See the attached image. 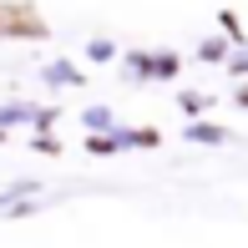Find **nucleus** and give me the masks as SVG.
<instances>
[{
	"mask_svg": "<svg viewBox=\"0 0 248 248\" xmlns=\"http://www.w3.org/2000/svg\"><path fill=\"white\" fill-rule=\"evenodd\" d=\"M81 56H86V61H96V66H107V61H117V41H111V36H92Z\"/></svg>",
	"mask_w": 248,
	"mask_h": 248,
	"instance_id": "11",
	"label": "nucleus"
},
{
	"mask_svg": "<svg viewBox=\"0 0 248 248\" xmlns=\"http://www.w3.org/2000/svg\"><path fill=\"white\" fill-rule=\"evenodd\" d=\"M81 127H86V132H111V127H117V111H111L107 101H96V107L81 111Z\"/></svg>",
	"mask_w": 248,
	"mask_h": 248,
	"instance_id": "5",
	"label": "nucleus"
},
{
	"mask_svg": "<svg viewBox=\"0 0 248 248\" xmlns=\"http://www.w3.org/2000/svg\"><path fill=\"white\" fill-rule=\"evenodd\" d=\"M233 46H238V41H233L228 31H218V36H202V41H198V61H202V66H223V61L233 56Z\"/></svg>",
	"mask_w": 248,
	"mask_h": 248,
	"instance_id": "4",
	"label": "nucleus"
},
{
	"mask_svg": "<svg viewBox=\"0 0 248 248\" xmlns=\"http://www.w3.org/2000/svg\"><path fill=\"white\" fill-rule=\"evenodd\" d=\"M183 137H187V142H202V147H223V142H233V132L218 127V122H208V117H187Z\"/></svg>",
	"mask_w": 248,
	"mask_h": 248,
	"instance_id": "3",
	"label": "nucleus"
},
{
	"mask_svg": "<svg viewBox=\"0 0 248 248\" xmlns=\"http://www.w3.org/2000/svg\"><path fill=\"white\" fill-rule=\"evenodd\" d=\"M36 208H41V193H36V198H16V202H5V208H0V218H36Z\"/></svg>",
	"mask_w": 248,
	"mask_h": 248,
	"instance_id": "14",
	"label": "nucleus"
},
{
	"mask_svg": "<svg viewBox=\"0 0 248 248\" xmlns=\"http://www.w3.org/2000/svg\"><path fill=\"white\" fill-rule=\"evenodd\" d=\"M92 157H117L122 152V142H117V132H86V142H81Z\"/></svg>",
	"mask_w": 248,
	"mask_h": 248,
	"instance_id": "9",
	"label": "nucleus"
},
{
	"mask_svg": "<svg viewBox=\"0 0 248 248\" xmlns=\"http://www.w3.org/2000/svg\"><path fill=\"white\" fill-rule=\"evenodd\" d=\"M233 101H238V107H248V81H233Z\"/></svg>",
	"mask_w": 248,
	"mask_h": 248,
	"instance_id": "18",
	"label": "nucleus"
},
{
	"mask_svg": "<svg viewBox=\"0 0 248 248\" xmlns=\"http://www.w3.org/2000/svg\"><path fill=\"white\" fill-rule=\"evenodd\" d=\"M183 56L177 51H157V66H152V81H177V76H183Z\"/></svg>",
	"mask_w": 248,
	"mask_h": 248,
	"instance_id": "7",
	"label": "nucleus"
},
{
	"mask_svg": "<svg viewBox=\"0 0 248 248\" xmlns=\"http://www.w3.org/2000/svg\"><path fill=\"white\" fill-rule=\"evenodd\" d=\"M36 117V101H0V127H20Z\"/></svg>",
	"mask_w": 248,
	"mask_h": 248,
	"instance_id": "10",
	"label": "nucleus"
},
{
	"mask_svg": "<svg viewBox=\"0 0 248 248\" xmlns=\"http://www.w3.org/2000/svg\"><path fill=\"white\" fill-rule=\"evenodd\" d=\"M213 101L218 96H208V92H177V111H183V117H208Z\"/></svg>",
	"mask_w": 248,
	"mask_h": 248,
	"instance_id": "6",
	"label": "nucleus"
},
{
	"mask_svg": "<svg viewBox=\"0 0 248 248\" xmlns=\"http://www.w3.org/2000/svg\"><path fill=\"white\" fill-rule=\"evenodd\" d=\"M56 117H61L56 107H36V117H31V127H56Z\"/></svg>",
	"mask_w": 248,
	"mask_h": 248,
	"instance_id": "16",
	"label": "nucleus"
},
{
	"mask_svg": "<svg viewBox=\"0 0 248 248\" xmlns=\"http://www.w3.org/2000/svg\"><path fill=\"white\" fill-rule=\"evenodd\" d=\"M41 81H46L51 92H66V86H76V92H81V86H86V71H81L76 61H66V56H56V61L41 66Z\"/></svg>",
	"mask_w": 248,
	"mask_h": 248,
	"instance_id": "2",
	"label": "nucleus"
},
{
	"mask_svg": "<svg viewBox=\"0 0 248 248\" xmlns=\"http://www.w3.org/2000/svg\"><path fill=\"white\" fill-rule=\"evenodd\" d=\"M36 193H41V177H10V183L0 187V208L16 202V198H36Z\"/></svg>",
	"mask_w": 248,
	"mask_h": 248,
	"instance_id": "8",
	"label": "nucleus"
},
{
	"mask_svg": "<svg viewBox=\"0 0 248 248\" xmlns=\"http://www.w3.org/2000/svg\"><path fill=\"white\" fill-rule=\"evenodd\" d=\"M0 142H10V127H0Z\"/></svg>",
	"mask_w": 248,
	"mask_h": 248,
	"instance_id": "19",
	"label": "nucleus"
},
{
	"mask_svg": "<svg viewBox=\"0 0 248 248\" xmlns=\"http://www.w3.org/2000/svg\"><path fill=\"white\" fill-rule=\"evenodd\" d=\"M0 16H5V41H46L51 20L41 16L36 0H0Z\"/></svg>",
	"mask_w": 248,
	"mask_h": 248,
	"instance_id": "1",
	"label": "nucleus"
},
{
	"mask_svg": "<svg viewBox=\"0 0 248 248\" xmlns=\"http://www.w3.org/2000/svg\"><path fill=\"white\" fill-rule=\"evenodd\" d=\"M0 41H5V16H0Z\"/></svg>",
	"mask_w": 248,
	"mask_h": 248,
	"instance_id": "20",
	"label": "nucleus"
},
{
	"mask_svg": "<svg viewBox=\"0 0 248 248\" xmlns=\"http://www.w3.org/2000/svg\"><path fill=\"white\" fill-rule=\"evenodd\" d=\"M218 31H228V36L243 46V26H238V10H233V5H223V10H218Z\"/></svg>",
	"mask_w": 248,
	"mask_h": 248,
	"instance_id": "15",
	"label": "nucleus"
},
{
	"mask_svg": "<svg viewBox=\"0 0 248 248\" xmlns=\"http://www.w3.org/2000/svg\"><path fill=\"white\" fill-rule=\"evenodd\" d=\"M31 152H41V157H61V137H56L51 127H36V137H31Z\"/></svg>",
	"mask_w": 248,
	"mask_h": 248,
	"instance_id": "12",
	"label": "nucleus"
},
{
	"mask_svg": "<svg viewBox=\"0 0 248 248\" xmlns=\"http://www.w3.org/2000/svg\"><path fill=\"white\" fill-rule=\"evenodd\" d=\"M157 142H162L157 127H137V147H157Z\"/></svg>",
	"mask_w": 248,
	"mask_h": 248,
	"instance_id": "17",
	"label": "nucleus"
},
{
	"mask_svg": "<svg viewBox=\"0 0 248 248\" xmlns=\"http://www.w3.org/2000/svg\"><path fill=\"white\" fill-rule=\"evenodd\" d=\"M223 71H228L233 81H248V41H243V46H233V56L223 61Z\"/></svg>",
	"mask_w": 248,
	"mask_h": 248,
	"instance_id": "13",
	"label": "nucleus"
}]
</instances>
